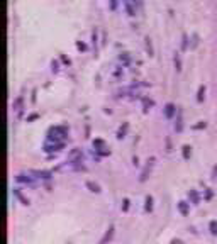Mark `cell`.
<instances>
[{
	"label": "cell",
	"mask_w": 217,
	"mask_h": 244,
	"mask_svg": "<svg viewBox=\"0 0 217 244\" xmlns=\"http://www.w3.org/2000/svg\"><path fill=\"white\" fill-rule=\"evenodd\" d=\"M68 161L70 163H80L81 161V149H71V153L68 154Z\"/></svg>",
	"instance_id": "obj_1"
},
{
	"label": "cell",
	"mask_w": 217,
	"mask_h": 244,
	"mask_svg": "<svg viewBox=\"0 0 217 244\" xmlns=\"http://www.w3.org/2000/svg\"><path fill=\"white\" fill-rule=\"evenodd\" d=\"M63 142H54V144H46L44 146V151L46 153H53V151H61L63 149Z\"/></svg>",
	"instance_id": "obj_2"
},
{
	"label": "cell",
	"mask_w": 217,
	"mask_h": 244,
	"mask_svg": "<svg viewBox=\"0 0 217 244\" xmlns=\"http://www.w3.org/2000/svg\"><path fill=\"white\" fill-rule=\"evenodd\" d=\"M112 236H114V225H110V227L107 229V232H105V236L100 239V244H107L109 241L112 239Z\"/></svg>",
	"instance_id": "obj_3"
},
{
	"label": "cell",
	"mask_w": 217,
	"mask_h": 244,
	"mask_svg": "<svg viewBox=\"0 0 217 244\" xmlns=\"http://www.w3.org/2000/svg\"><path fill=\"white\" fill-rule=\"evenodd\" d=\"M175 110H176V107L173 104H166V107H164V115H166L168 119H171V117L175 115Z\"/></svg>",
	"instance_id": "obj_4"
},
{
	"label": "cell",
	"mask_w": 217,
	"mask_h": 244,
	"mask_svg": "<svg viewBox=\"0 0 217 244\" xmlns=\"http://www.w3.org/2000/svg\"><path fill=\"white\" fill-rule=\"evenodd\" d=\"M153 161V159H151ZM151 161H148V165H146V168L143 170V173H141V177H139V182H146L148 180V173H149V168H151Z\"/></svg>",
	"instance_id": "obj_5"
},
{
	"label": "cell",
	"mask_w": 217,
	"mask_h": 244,
	"mask_svg": "<svg viewBox=\"0 0 217 244\" xmlns=\"http://www.w3.org/2000/svg\"><path fill=\"white\" fill-rule=\"evenodd\" d=\"M181 154H183V158L185 159H190V154H192V148L188 144H185L183 148H181Z\"/></svg>",
	"instance_id": "obj_6"
},
{
	"label": "cell",
	"mask_w": 217,
	"mask_h": 244,
	"mask_svg": "<svg viewBox=\"0 0 217 244\" xmlns=\"http://www.w3.org/2000/svg\"><path fill=\"white\" fill-rule=\"evenodd\" d=\"M178 210L181 212V215H188V205H187V202H178Z\"/></svg>",
	"instance_id": "obj_7"
},
{
	"label": "cell",
	"mask_w": 217,
	"mask_h": 244,
	"mask_svg": "<svg viewBox=\"0 0 217 244\" xmlns=\"http://www.w3.org/2000/svg\"><path fill=\"white\" fill-rule=\"evenodd\" d=\"M87 188H88L90 192H95V193L100 192V187H99L97 183H93V182H87Z\"/></svg>",
	"instance_id": "obj_8"
},
{
	"label": "cell",
	"mask_w": 217,
	"mask_h": 244,
	"mask_svg": "<svg viewBox=\"0 0 217 244\" xmlns=\"http://www.w3.org/2000/svg\"><path fill=\"white\" fill-rule=\"evenodd\" d=\"M144 208H146V212H151V210H153V197H151V195L146 197V205H144Z\"/></svg>",
	"instance_id": "obj_9"
},
{
	"label": "cell",
	"mask_w": 217,
	"mask_h": 244,
	"mask_svg": "<svg viewBox=\"0 0 217 244\" xmlns=\"http://www.w3.org/2000/svg\"><path fill=\"white\" fill-rule=\"evenodd\" d=\"M188 197L192 198V202L195 203V205H197L198 202H200V198H198V193H197L195 190H190V192H188Z\"/></svg>",
	"instance_id": "obj_10"
},
{
	"label": "cell",
	"mask_w": 217,
	"mask_h": 244,
	"mask_svg": "<svg viewBox=\"0 0 217 244\" xmlns=\"http://www.w3.org/2000/svg\"><path fill=\"white\" fill-rule=\"evenodd\" d=\"M204 97H205V87L202 85L200 88H198V93H197V100H198V102H204Z\"/></svg>",
	"instance_id": "obj_11"
},
{
	"label": "cell",
	"mask_w": 217,
	"mask_h": 244,
	"mask_svg": "<svg viewBox=\"0 0 217 244\" xmlns=\"http://www.w3.org/2000/svg\"><path fill=\"white\" fill-rule=\"evenodd\" d=\"M14 193H16V195H17V198H19V200H21V202L24 203V205H29V200H27V198H24V197H22V193L19 192V190H14Z\"/></svg>",
	"instance_id": "obj_12"
},
{
	"label": "cell",
	"mask_w": 217,
	"mask_h": 244,
	"mask_svg": "<svg viewBox=\"0 0 217 244\" xmlns=\"http://www.w3.org/2000/svg\"><path fill=\"white\" fill-rule=\"evenodd\" d=\"M209 229H210V232L216 236V234H217V220H210V224H209Z\"/></svg>",
	"instance_id": "obj_13"
},
{
	"label": "cell",
	"mask_w": 217,
	"mask_h": 244,
	"mask_svg": "<svg viewBox=\"0 0 217 244\" xmlns=\"http://www.w3.org/2000/svg\"><path fill=\"white\" fill-rule=\"evenodd\" d=\"M21 104H22V97H17V100L12 104V109H14V110H21Z\"/></svg>",
	"instance_id": "obj_14"
},
{
	"label": "cell",
	"mask_w": 217,
	"mask_h": 244,
	"mask_svg": "<svg viewBox=\"0 0 217 244\" xmlns=\"http://www.w3.org/2000/svg\"><path fill=\"white\" fill-rule=\"evenodd\" d=\"M143 104H144V112H148V110H149V107L153 105V100H148V99H144V100H143Z\"/></svg>",
	"instance_id": "obj_15"
},
{
	"label": "cell",
	"mask_w": 217,
	"mask_h": 244,
	"mask_svg": "<svg viewBox=\"0 0 217 244\" xmlns=\"http://www.w3.org/2000/svg\"><path fill=\"white\" fill-rule=\"evenodd\" d=\"M17 182H22V183H31L32 182V180H31V178H29V177H24V175H19V177H17Z\"/></svg>",
	"instance_id": "obj_16"
},
{
	"label": "cell",
	"mask_w": 217,
	"mask_h": 244,
	"mask_svg": "<svg viewBox=\"0 0 217 244\" xmlns=\"http://www.w3.org/2000/svg\"><path fill=\"white\" fill-rule=\"evenodd\" d=\"M126 129H127V124H124V127H121V129H119V132H117V137H119V139H122V137H124Z\"/></svg>",
	"instance_id": "obj_17"
},
{
	"label": "cell",
	"mask_w": 217,
	"mask_h": 244,
	"mask_svg": "<svg viewBox=\"0 0 217 244\" xmlns=\"http://www.w3.org/2000/svg\"><path fill=\"white\" fill-rule=\"evenodd\" d=\"M146 49H148L149 56H153V47H151V41H149V37H146Z\"/></svg>",
	"instance_id": "obj_18"
},
{
	"label": "cell",
	"mask_w": 217,
	"mask_h": 244,
	"mask_svg": "<svg viewBox=\"0 0 217 244\" xmlns=\"http://www.w3.org/2000/svg\"><path fill=\"white\" fill-rule=\"evenodd\" d=\"M175 68H176V71H180L181 70V61H180V58L175 56Z\"/></svg>",
	"instance_id": "obj_19"
},
{
	"label": "cell",
	"mask_w": 217,
	"mask_h": 244,
	"mask_svg": "<svg viewBox=\"0 0 217 244\" xmlns=\"http://www.w3.org/2000/svg\"><path fill=\"white\" fill-rule=\"evenodd\" d=\"M175 129L180 132L181 131V115H178V119H176V125H175Z\"/></svg>",
	"instance_id": "obj_20"
},
{
	"label": "cell",
	"mask_w": 217,
	"mask_h": 244,
	"mask_svg": "<svg viewBox=\"0 0 217 244\" xmlns=\"http://www.w3.org/2000/svg\"><path fill=\"white\" fill-rule=\"evenodd\" d=\"M122 210H124V212L129 210V200H127V198H124V202H122Z\"/></svg>",
	"instance_id": "obj_21"
},
{
	"label": "cell",
	"mask_w": 217,
	"mask_h": 244,
	"mask_svg": "<svg viewBox=\"0 0 217 244\" xmlns=\"http://www.w3.org/2000/svg\"><path fill=\"white\" fill-rule=\"evenodd\" d=\"M205 122H204V120H200V122H198V124H195L193 125V129H204V127H205Z\"/></svg>",
	"instance_id": "obj_22"
},
{
	"label": "cell",
	"mask_w": 217,
	"mask_h": 244,
	"mask_svg": "<svg viewBox=\"0 0 217 244\" xmlns=\"http://www.w3.org/2000/svg\"><path fill=\"white\" fill-rule=\"evenodd\" d=\"M93 146H97V148H104V141H102V139H95V141H93Z\"/></svg>",
	"instance_id": "obj_23"
},
{
	"label": "cell",
	"mask_w": 217,
	"mask_h": 244,
	"mask_svg": "<svg viewBox=\"0 0 217 244\" xmlns=\"http://www.w3.org/2000/svg\"><path fill=\"white\" fill-rule=\"evenodd\" d=\"M37 117H39V115H37V114H31V115H29V117H27V122H31V120H36Z\"/></svg>",
	"instance_id": "obj_24"
},
{
	"label": "cell",
	"mask_w": 217,
	"mask_h": 244,
	"mask_svg": "<svg viewBox=\"0 0 217 244\" xmlns=\"http://www.w3.org/2000/svg\"><path fill=\"white\" fill-rule=\"evenodd\" d=\"M110 9L112 10H116L117 9V0H110Z\"/></svg>",
	"instance_id": "obj_25"
},
{
	"label": "cell",
	"mask_w": 217,
	"mask_h": 244,
	"mask_svg": "<svg viewBox=\"0 0 217 244\" xmlns=\"http://www.w3.org/2000/svg\"><path fill=\"white\" fill-rule=\"evenodd\" d=\"M187 41H188V39H187V34H183V42H181V47H183V49H187Z\"/></svg>",
	"instance_id": "obj_26"
},
{
	"label": "cell",
	"mask_w": 217,
	"mask_h": 244,
	"mask_svg": "<svg viewBox=\"0 0 217 244\" xmlns=\"http://www.w3.org/2000/svg\"><path fill=\"white\" fill-rule=\"evenodd\" d=\"M76 47H78V49H81V51H85V49H87V46H85L83 42H78V44H76Z\"/></svg>",
	"instance_id": "obj_27"
},
{
	"label": "cell",
	"mask_w": 217,
	"mask_h": 244,
	"mask_svg": "<svg viewBox=\"0 0 217 244\" xmlns=\"http://www.w3.org/2000/svg\"><path fill=\"white\" fill-rule=\"evenodd\" d=\"M166 151H171V144H170V139H166Z\"/></svg>",
	"instance_id": "obj_28"
},
{
	"label": "cell",
	"mask_w": 217,
	"mask_h": 244,
	"mask_svg": "<svg viewBox=\"0 0 217 244\" xmlns=\"http://www.w3.org/2000/svg\"><path fill=\"white\" fill-rule=\"evenodd\" d=\"M171 244H183V243H181L180 239H173V241H171Z\"/></svg>",
	"instance_id": "obj_29"
},
{
	"label": "cell",
	"mask_w": 217,
	"mask_h": 244,
	"mask_svg": "<svg viewBox=\"0 0 217 244\" xmlns=\"http://www.w3.org/2000/svg\"><path fill=\"white\" fill-rule=\"evenodd\" d=\"M61 61H63V63H66V65H70V59H66L64 56H61Z\"/></svg>",
	"instance_id": "obj_30"
},
{
	"label": "cell",
	"mask_w": 217,
	"mask_h": 244,
	"mask_svg": "<svg viewBox=\"0 0 217 244\" xmlns=\"http://www.w3.org/2000/svg\"><path fill=\"white\" fill-rule=\"evenodd\" d=\"M214 177H217V166H214Z\"/></svg>",
	"instance_id": "obj_31"
}]
</instances>
